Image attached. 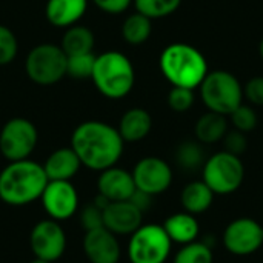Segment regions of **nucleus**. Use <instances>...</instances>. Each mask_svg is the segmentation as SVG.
<instances>
[{"mask_svg":"<svg viewBox=\"0 0 263 263\" xmlns=\"http://www.w3.org/2000/svg\"><path fill=\"white\" fill-rule=\"evenodd\" d=\"M153 200H154V196L146 194V193H143V191H140V190H136V191L133 193V196L129 197V202H131L139 211H142L143 214H145L146 211L151 210Z\"/></svg>","mask_w":263,"mask_h":263,"instance_id":"obj_36","label":"nucleus"},{"mask_svg":"<svg viewBox=\"0 0 263 263\" xmlns=\"http://www.w3.org/2000/svg\"><path fill=\"white\" fill-rule=\"evenodd\" d=\"M136 11L146 15L148 18H162L174 14L182 0H133Z\"/></svg>","mask_w":263,"mask_h":263,"instance_id":"obj_27","label":"nucleus"},{"mask_svg":"<svg viewBox=\"0 0 263 263\" xmlns=\"http://www.w3.org/2000/svg\"><path fill=\"white\" fill-rule=\"evenodd\" d=\"M202 176V180L216 196H228L242 186L245 179V166L239 156L228 151H219L205 160Z\"/></svg>","mask_w":263,"mask_h":263,"instance_id":"obj_6","label":"nucleus"},{"mask_svg":"<svg viewBox=\"0 0 263 263\" xmlns=\"http://www.w3.org/2000/svg\"><path fill=\"white\" fill-rule=\"evenodd\" d=\"M159 65L163 77L173 86L196 89L208 74L205 55L188 43L168 45L160 54Z\"/></svg>","mask_w":263,"mask_h":263,"instance_id":"obj_3","label":"nucleus"},{"mask_svg":"<svg viewBox=\"0 0 263 263\" xmlns=\"http://www.w3.org/2000/svg\"><path fill=\"white\" fill-rule=\"evenodd\" d=\"M18 42L15 34L5 25H0V66H6L17 57Z\"/></svg>","mask_w":263,"mask_h":263,"instance_id":"obj_30","label":"nucleus"},{"mask_svg":"<svg viewBox=\"0 0 263 263\" xmlns=\"http://www.w3.org/2000/svg\"><path fill=\"white\" fill-rule=\"evenodd\" d=\"M262 234H263V225H262Z\"/></svg>","mask_w":263,"mask_h":263,"instance_id":"obj_39","label":"nucleus"},{"mask_svg":"<svg viewBox=\"0 0 263 263\" xmlns=\"http://www.w3.org/2000/svg\"><path fill=\"white\" fill-rule=\"evenodd\" d=\"M153 32L151 18L140 12H134L128 15L122 25V37L129 45H142L145 43Z\"/></svg>","mask_w":263,"mask_h":263,"instance_id":"obj_24","label":"nucleus"},{"mask_svg":"<svg viewBox=\"0 0 263 263\" xmlns=\"http://www.w3.org/2000/svg\"><path fill=\"white\" fill-rule=\"evenodd\" d=\"M94 45H96L94 32L88 26L76 23V25L66 28V31L62 37L60 48L63 49V52L68 57V55L92 52Z\"/></svg>","mask_w":263,"mask_h":263,"instance_id":"obj_23","label":"nucleus"},{"mask_svg":"<svg viewBox=\"0 0 263 263\" xmlns=\"http://www.w3.org/2000/svg\"><path fill=\"white\" fill-rule=\"evenodd\" d=\"M259 52H260V57L263 59V39L260 40V45H259Z\"/></svg>","mask_w":263,"mask_h":263,"instance_id":"obj_38","label":"nucleus"},{"mask_svg":"<svg viewBox=\"0 0 263 263\" xmlns=\"http://www.w3.org/2000/svg\"><path fill=\"white\" fill-rule=\"evenodd\" d=\"M66 233L60 222L52 219H43L37 222L29 233V248L34 257L57 262L66 251Z\"/></svg>","mask_w":263,"mask_h":263,"instance_id":"obj_11","label":"nucleus"},{"mask_svg":"<svg viewBox=\"0 0 263 263\" xmlns=\"http://www.w3.org/2000/svg\"><path fill=\"white\" fill-rule=\"evenodd\" d=\"M92 3L103 12L106 14H112V15H117V14H122L125 12L133 0H92Z\"/></svg>","mask_w":263,"mask_h":263,"instance_id":"obj_35","label":"nucleus"},{"mask_svg":"<svg viewBox=\"0 0 263 263\" xmlns=\"http://www.w3.org/2000/svg\"><path fill=\"white\" fill-rule=\"evenodd\" d=\"M69 146L79 156L82 166L100 173L117 165L123 154L125 142L117 128L109 123L86 120L72 131Z\"/></svg>","mask_w":263,"mask_h":263,"instance_id":"obj_1","label":"nucleus"},{"mask_svg":"<svg viewBox=\"0 0 263 263\" xmlns=\"http://www.w3.org/2000/svg\"><path fill=\"white\" fill-rule=\"evenodd\" d=\"M243 97L257 106H263V77L257 76L247 82L243 86Z\"/></svg>","mask_w":263,"mask_h":263,"instance_id":"obj_34","label":"nucleus"},{"mask_svg":"<svg viewBox=\"0 0 263 263\" xmlns=\"http://www.w3.org/2000/svg\"><path fill=\"white\" fill-rule=\"evenodd\" d=\"M194 133L197 140L203 145H213L216 142H222V139L228 133L227 116L213 111L205 112L203 116L199 117Z\"/></svg>","mask_w":263,"mask_h":263,"instance_id":"obj_22","label":"nucleus"},{"mask_svg":"<svg viewBox=\"0 0 263 263\" xmlns=\"http://www.w3.org/2000/svg\"><path fill=\"white\" fill-rule=\"evenodd\" d=\"M230 120L234 126V129L242 131V133H251L253 129H256L259 119L256 111L250 106V105H239L230 116Z\"/></svg>","mask_w":263,"mask_h":263,"instance_id":"obj_29","label":"nucleus"},{"mask_svg":"<svg viewBox=\"0 0 263 263\" xmlns=\"http://www.w3.org/2000/svg\"><path fill=\"white\" fill-rule=\"evenodd\" d=\"M153 128V117L143 108H131L128 109L119 122L117 131L123 142L136 143L143 140Z\"/></svg>","mask_w":263,"mask_h":263,"instance_id":"obj_19","label":"nucleus"},{"mask_svg":"<svg viewBox=\"0 0 263 263\" xmlns=\"http://www.w3.org/2000/svg\"><path fill=\"white\" fill-rule=\"evenodd\" d=\"M131 174L136 183V190H140L154 197L168 191L173 183L171 166L163 159L154 156L140 159L134 165Z\"/></svg>","mask_w":263,"mask_h":263,"instance_id":"obj_13","label":"nucleus"},{"mask_svg":"<svg viewBox=\"0 0 263 263\" xmlns=\"http://www.w3.org/2000/svg\"><path fill=\"white\" fill-rule=\"evenodd\" d=\"M214 193L203 180L190 182L180 193V203L183 211L197 216L208 211L214 202Z\"/></svg>","mask_w":263,"mask_h":263,"instance_id":"obj_21","label":"nucleus"},{"mask_svg":"<svg viewBox=\"0 0 263 263\" xmlns=\"http://www.w3.org/2000/svg\"><path fill=\"white\" fill-rule=\"evenodd\" d=\"M196 100L194 89L183 86H173L168 94V105L174 112H186L193 108Z\"/></svg>","mask_w":263,"mask_h":263,"instance_id":"obj_31","label":"nucleus"},{"mask_svg":"<svg viewBox=\"0 0 263 263\" xmlns=\"http://www.w3.org/2000/svg\"><path fill=\"white\" fill-rule=\"evenodd\" d=\"M173 242L162 225L142 223L128 240L126 254L129 263H166Z\"/></svg>","mask_w":263,"mask_h":263,"instance_id":"obj_7","label":"nucleus"},{"mask_svg":"<svg viewBox=\"0 0 263 263\" xmlns=\"http://www.w3.org/2000/svg\"><path fill=\"white\" fill-rule=\"evenodd\" d=\"M42 166L48 180H71L80 171L82 162L71 146H63L52 151Z\"/></svg>","mask_w":263,"mask_h":263,"instance_id":"obj_17","label":"nucleus"},{"mask_svg":"<svg viewBox=\"0 0 263 263\" xmlns=\"http://www.w3.org/2000/svg\"><path fill=\"white\" fill-rule=\"evenodd\" d=\"M162 227L166 231L171 242L177 243L180 247L191 243V242H196L199 234H200V225H199L196 216H193L186 211L171 214L163 222Z\"/></svg>","mask_w":263,"mask_h":263,"instance_id":"obj_20","label":"nucleus"},{"mask_svg":"<svg viewBox=\"0 0 263 263\" xmlns=\"http://www.w3.org/2000/svg\"><path fill=\"white\" fill-rule=\"evenodd\" d=\"M225 250L237 257H247L260 250L263 245L262 225L250 217H240L227 225L222 234Z\"/></svg>","mask_w":263,"mask_h":263,"instance_id":"obj_12","label":"nucleus"},{"mask_svg":"<svg viewBox=\"0 0 263 263\" xmlns=\"http://www.w3.org/2000/svg\"><path fill=\"white\" fill-rule=\"evenodd\" d=\"M82 250L89 263H119L122 256L117 236L105 227L86 231L82 239Z\"/></svg>","mask_w":263,"mask_h":263,"instance_id":"obj_14","label":"nucleus"},{"mask_svg":"<svg viewBox=\"0 0 263 263\" xmlns=\"http://www.w3.org/2000/svg\"><path fill=\"white\" fill-rule=\"evenodd\" d=\"M79 223L85 233L103 227V210L91 202L79 211Z\"/></svg>","mask_w":263,"mask_h":263,"instance_id":"obj_32","label":"nucleus"},{"mask_svg":"<svg viewBox=\"0 0 263 263\" xmlns=\"http://www.w3.org/2000/svg\"><path fill=\"white\" fill-rule=\"evenodd\" d=\"M143 223V213L129 200L109 202L103 210V227L116 236H131Z\"/></svg>","mask_w":263,"mask_h":263,"instance_id":"obj_15","label":"nucleus"},{"mask_svg":"<svg viewBox=\"0 0 263 263\" xmlns=\"http://www.w3.org/2000/svg\"><path fill=\"white\" fill-rule=\"evenodd\" d=\"M223 142V151H228L234 156H242L247 148H248V139L245 136V133L237 131V129H228V133L225 134V137L222 139Z\"/></svg>","mask_w":263,"mask_h":263,"instance_id":"obj_33","label":"nucleus"},{"mask_svg":"<svg viewBox=\"0 0 263 263\" xmlns=\"http://www.w3.org/2000/svg\"><path fill=\"white\" fill-rule=\"evenodd\" d=\"M200 97L208 111L230 116L243 100V86L239 79L223 69L208 71L200 83Z\"/></svg>","mask_w":263,"mask_h":263,"instance_id":"obj_5","label":"nucleus"},{"mask_svg":"<svg viewBox=\"0 0 263 263\" xmlns=\"http://www.w3.org/2000/svg\"><path fill=\"white\" fill-rule=\"evenodd\" d=\"M48 177L42 163L31 159L9 162L0 171V200L9 206H26L40 199Z\"/></svg>","mask_w":263,"mask_h":263,"instance_id":"obj_2","label":"nucleus"},{"mask_svg":"<svg viewBox=\"0 0 263 263\" xmlns=\"http://www.w3.org/2000/svg\"><path fill=\"white\" fill-rule=\"evenodd\" d=\"M66 54L60 45L40 43L34 46L26 57V76L37 85L49 86L66 77Z\"/></svg>","mask_w":263,"mask_h":263,"instance_id":"obj_8","label":"nucleus"},{"mask_svg":"<svg viewBox=\"0 0 263 263\" xmlns=\"http://www.w3.org/2000/svg\"><path fill=\"white\" fill-rule=\"evenodd\" d=\"M205 160V149L199 140H185L176 149V162L185 171H196L202 168Z\"/></svg>","mask_w":263,"mask_h":263,"instance_id":"obj_25","label":"nucleus"},{"mask_svg":"<svg viewBox=\"0 0 263 263\" xmlns=\"http://www.w3.org/2000/svg\"><path fill=\"white\" fill-rule=\"evenodd\" d=\"M88 9V0H48L45 15L55 28H69L80 22Z\"/></svg>","mask_w":263,"mask_h":263,"instance_id":"obj_18","label":"nucleus"},{"mask_svg":"<svg viewBox=\"0 0 263 263\" xmlns=\"http://www.w3.org/2000/svg\"><path fill=\"white\" fill-rule=\"evenodd\" d=\"M46 216L57 222L74 217L80 206L77 188L71 180H48L40 199Z\"/></svg>","mask_w":263,"mask_h":263,"instance_id":"obj_10","label":"nucleus"},{"mask_svg":"<svg viewBox=\"0 0 263 263\" xmlns=\"http://www.w3.org/2000/svg\"><path fill=\"white\" fill-rule=\"evenodd\" d=\"M136 191L133 174L117 165L100 171L97 179V193L109 202L129 200Z\"/></svg>","mask_w":263,"mask_h":263,"instance_id":"obj_16","label":"nucleus"},{"mask_svg":"<svg viewBox=\"0 0 263 263\" xmlns=\"http://www.w3.org/2000/svg\"><path fill=\"white\" fill-rule=\"evenodd\" d=\"M94 63H96V55L92 52L68 55L66 76L71 79H76V80L91 79L92 71H94Z\"/></svg>","mask_w":263,"mask_h":263,"instance_id":"obj_28","label":"nucleus"},{"mask_svg":"<svg viewBox=\"0 0 263 263\" xmlns=\"http://www.w3.org/2000/svg\"><path fill=\"white\" fill-rule=\"evenodd\" d=\"M37 142V128L25 117H12L0 129V153L8 162L29 159Z\"/></svg>","mask_w":263,"mask_h":263,"instance_id":"obj_9","label":"nucleus"},{"mask_svg":"<svg viewBox=\"0 0 263 263\" xmlns=\"http://www.w3.org/2000/svg\"><path fill=\"white\" fill-rule=\"evenodd\" d=\"M214 253L203 242H191L182 245V248L176 253L173 263H213Z\"/></svg>","mask_w":263,"mask_h":263,"instance_id":"obj_26","label":"nucleus"},{"mask_svg":"<svg viewBox=\"0 0 263 263\" xmlns=\"http://www.w3.org/2000/svg\"><path fill=\"white\" fill-rule=\"evenodd\" d=\"M29 263H51V262H48V260H42V259H37V257H34L32 260Z\"/></svg>","mask_w":263,"mask_h":263,"instance_id":"obj_37","label":"nucleus"},{"mask_svg":"<svg viewBox=\"0 0 263 263\" xmlns=\"http://www.w3.org/2000/svg\"><path fill=\"white\" fill-rule=\"evenodd\" d=\"M91 80L102 96L117 100L128 96L134 88L136 71L123 52L106 51L96 55Z\"/></svg>","mask_w":263,"mask_h":263,"instance_id":"obj_4","label":"nucleus"}]
</instances>
